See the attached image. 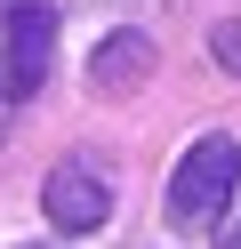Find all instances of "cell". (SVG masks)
<instances>
[{
  "instance_id": "cell-2",
  "label": "cell",
  "mask_w": 241,
  "mask_h": 249,
  "mask_svg": "<svg viewBox=\"0 0 241 249\" xmlns=\"http://www.w3.org/2000/svg\"><path fill=\"white\" fill-rule=\"evenodd\" d=\"M0 56H8V97H32L48 81V65H56V8L48 0H8Z\"/></svg>"
},
{
  "instance_id": "cell-1",
  "label": "cell",
  "mask_w": 241,
  "mask_h": 249,
  "mask_svg": "<svg viewBox=\"0 0 241 249\" xmlns=\"http://www.w3.org/2000/svg\"><path fill=\"white\" fill-rule=\"evenodd\" d=\"M233 185H241V145L217 137V129L193 137L177 153V169H169V217L177 225H217L233 209Z\"/></svg>"
},
{
  "instance_id": "cell-3",
  "label": "cell",
  "mask_w": 241,
  "mask_h": 249,
  "mask_svg": "<svg viewBox=\"0 0 241 249\" xmlns=\"http://www.w3.org/2000/svg\"><path fill=\"white\" fill-rule=\"evenodd\" d=\"M40 209H48V225H56V233H96V225L112 217V193H105V177H96V169L64 161L56 177L40 185Z\"/></svg>"
},
{
  "instance_id": "cell-6",
  "label": "cell",
  "mask_w": 241,
  "mask_h": 249,
  "mask_svg": "<svg viewBox=\"0 0 241 249\" xmlns=\"http://www.w3.org/2000/svg\"><path fill=\"white\" fill-rule=\"evenodd\" d=\"M217 249H241V225H233V233H225V241H217Z\"/></svg>"
},
{
  "instance_id": "cell-7",
  "label": "cell",
  "mask_w": 241,
  "mask_h": 249,
  "mask_svg": "<svg viewBox=\"0 0 241 249\" xmlns=\"http://www.w3.org/2000/svg\"><path fill=\"white\" fill-rule=\"evenodd\" d=\"M32 249H56V241H32Z\"/></svg>"
},
{
  "instance_id": "cell-5",
  "label": "cell",
  "mask_w": 241,
  "mask_h": 249,
  "mask_svg": "<svg viewBox=\"0 0 241 249\" xmlns=\"http://www.w3.org/2000/svg\"><path fill=\"white\" fill-rule=\"evenodd\" d=\"M209 56H217V65H225V72L241 81V17H225L217 33H209Z\"/></svg>"
},
{
  "instance_id": "cell-4",
  "label": "cell",
  "mask_w": 241,
  "mask_h": 249,
  "mask_svg": "<svg viewBox=\"0 0 241 249\" xmlns=\"http://www.w3.org/2000/svg\"><path fill=\"white\" fill-rule=\"evenodd\" d=\"M145 72H153V40L137 33V24H121V33H105L96 40V56H89V81L105 89H129V81H145Z\"/></svg>"
}]
</instances>
